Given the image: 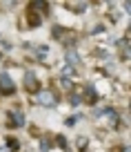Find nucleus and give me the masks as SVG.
<instances>
[{"label": "nucleus", "mask_w": 131, "mask_h": 152, "mask_svg": "<svg viewBox=\"0 0 131 152\" xmlns=\"http://www.w3.org/2000/svg\"><path fill=\"white\" fill-rule=\"evenodd\" d=\"M0 90L5 92V94H11V92H14V81H11L9 74H0Z\"/></svg>", "instance_id": "obj_1"}, {"label": "nucleus", "mask_w": 131, "mask_h": 152, "mask_svg": "<svg viewBox=\"0 0 131 152\" xmlns=\"http://www.w3.org/2000/svg\"><path fill=\"white\" fill-rule=\"evenodd\" d=\"M38 101H40L42 105H47V107L56 105V96H53L51 92H38Z\"/></svg>", "instance_id": "obj_2"}, {"label": "nucleus", "mask_w": 131, "mask_h": 152, "mask_svg": "<svg viewBox=\"0 0 131 152\" xmlns=\"http://www.w3.org/2000/svg\"><path fill=\"white\" fill-rule=\"evenodd\" d=\"M11 119H14L16 125H22L24 123V114L20 112V110H14V112H11Z\"/></svg>", "instance_id": "obj_3"}, {"label": "nucleus", "mask_w": 131, "mask_h": 152, "mask_svg": "<svg viewBox=\"0 0 131 152\" xmlns=\"http://www.w3.org/2000/svg\"><path fill=\"white\" fill-rule=\"evenodd\" d=\"M24 83H27V87H29V90H36V87H38L36 76H31V74H27V81H24Z\"/></svg>", "instance_id": "obj_4"}, {"label": "nucleus", "mask_w": 131, "mask_h": 152, "mask_svg": "<svg viewBox=\"0 0 131 152\" xmlns=\"http://www.w3.org/2000/svg\"><path fill=\"white\" fill-rule=\"evenodd\" d=\"M67 61H69L71 63V65H78V54H76V52H69V54H67Z\"/></svg>", "instance_id": "obj_5"}, {"label": "nucleus", "mask_w": 131, "mask_h": 152, "mask_svg": "<svg viewBox=\"0 0 131 152\" xmlns=\"http://www.w3.org/2000/svg\"><path fill=\"white\" fill-rule=\"evenodd\" d=\"M40 148H42V150H49V148H51V143H49V141H42Z\"/></svg>", "instance_id": "obj_6"}, {"label": "nucleus", "mask_w": 131, "mask_h": 152, "mask_svg": "<svg viewBox=\"0 0 131 152\" xmlns=\"http://www.w3.org/2000/svg\"><path fill=\"white\" fill-rule=\"evenodd\" d=\"M0 152H11V150H9V148H0Z\"/></svg>", "instance_id": "obj_7"}, {"label": "nucleus", "mask_w": 131, "mask_h": 152, "mask_svg": "<svg viewBox=\"0 0 131 152\" xmlns=\"http://www.w3.org/2000/svg\"><path fill=\"white\" fill-rule=\"evenodd\" d=\"M122 152H131V145H127V148H125V150H122Z\"/></svg>", "instance_id": "obj_8"}]
</instances>
